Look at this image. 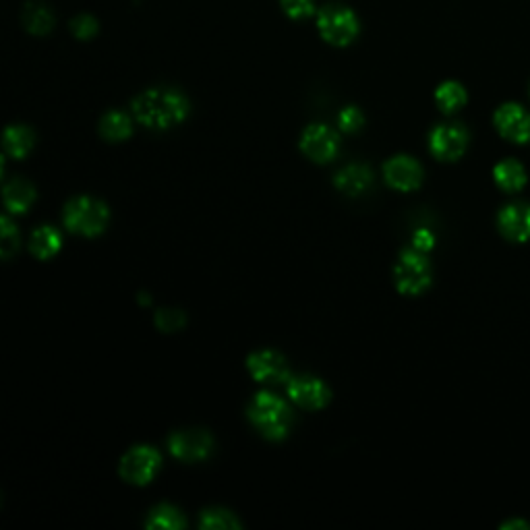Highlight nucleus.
<instances>
[{
  "instance_id": "obj_1",
  "label": "nucleus",
  "mask_w": 530,
  "mask_h": 530,
  "mask_svg": "<svg viewBox=\"0 0 530 530\" xmlns=\"http://www.w3.org/2000/svg\"><path fill=\"white\" fill-rule=\"evenodd\" d=\"M133 114L143 127L164 131L187 119L189 100L168 87H154L133 100Z\"/></svg>"
},
{
  "instance_id": "obj_2",
  "label": "nucleus",
  "mask_w": 530,
  "mask_h": 530,
  "mask_svg": "<svg viewBox=\"0 0 530 530\" xmlns=\"http://www.w3.org/2000/svg\"><path fill=\"white\" fill-rule=\"evenodd\" d=\"M249 421L253 427L272 441L284 439L292 429L290 406L272 392H259L249 406Z\"/></svg>"
},
{
  "instance_id": "obj_3",
  "label": "nucleus",
  "mask_w": 530,
  "mask_h": 530,
  "mask_svg": "<svg viewBox=\"0 0 530 530\" xmlns=\"http://www.w3.org/2000/svg\"><path fill=\"white\" fill-rule=\"evenodd\" d=\"M108 220L110 212L106 203L94 197H77L65 208V226L73 234H83V237H98L106 230Z\"/></svg>"
},
{
  "instance_id": "obj_4",
  "label": "nucleus",
  "mask_w": 530,
  "mask_h": 530,
  "mask_svg": "<svg viewBox=\"0 0 530 530\" xmlns=\"http://www.w3.org/2000/svg\"><path fill=\"white\" fill-rule=\"evenodd\" d=\"M431 263L427 255L419 249H404L398 257V263L394 268V280L396 288L408 297H417V294L425 292L431 286Z\"/></svg>"
},
{
  "instance_id": "obj_5",
  "label": "nucleus",
  "mask_w": 530,
  "mask_h": 530,
  "mask_svg": "<svg viewBox=\"0 0 530 530\" xmlns=\"http://www.w3.org/2000/svg\"><path fill=\"white\" fill-rule=\"evenodd\" d=\"M317 29L321 38L332 46H348L359 36V17L344 5H328L317 13Z\"/></svg>"
},
{
  "instance_id": "obj_6",
  "label": "nucleus",
  "mask_w": 530,
  "mask_h": 530,
  "mask_svg": "<svg viewBox=\"0 0 530 530\" xmlns=\"http://www.w3.org/2000/svg\"><path fill=\"white\" fill-rule=\"evenodd\" d=\"M162 466V456L150 446H137L121 460V477L133 485L152 483Z\"/></svg>"
},
{
  "instance_id": "obj_7",
  "label": "nucleus",
  "mask_w": 530,
  "mask_h": 530,
  "mask_svg": "<svg viewBox=\"0 0 530 530\" xmlns=\"http://www.w3.org/2000/svg\"><path fill=\"white\" fill-rule=\"evenodd\" d=\"M286 394L294 404L307 410H319L332 400V390L326 381L313 375H290L286 381Z\"/></svg>"
},
{
  "instance_id": "obj_8",
  "label": "nucleus",
  "mask_w": 530,
  "mask_h": 530,
  "mask_svg": "<svg viewBox=\"0 0 530 530\" xmlns=\"http://www.w3.org/2000/svg\"><path fill=\"white\" fill-rule=\"evenodd\" d=\"M170 454L185 462L205 460L214 450V437L205 429H189L176 431L168 439Z\"/></svg>"
},
{
  "instance_id": "obj_9",
  "label": "nucleus",
  "mask_w": 530,
  "mask_h": 530,
  "mask_svg": "<svg viewBox=\"0 0 530 530\" xmlns=\"http://www.w3.org/2000/svg\"><path fill=\"white\" fill-rule=\"evenodd\" d=\"M251 377L265 386H280L290 379L288 361L276 350H257L247 359Z\"/></svg>"
},
{
  "instance_id": "obj_10",
  "label": "nucleus",
  "mask_w": 530,
  "mask_h": 530,
  "mask_svg": "<svg viewBox=\"0 0 530 530\" xmlns=\"http://www.w3.org/2000/svg\"><path fill=\"white\" fill-rule=\"evenodd\" d=\"M301 150L317 164L332 162L340 152V137L328 125H311L301 137Z\"/></svg>"
},
{
  "instance_id": "obj_11",
  "label": "nucleus",
  "mask_w": 530,
  "mask_h": 530,
  "mask_svg": "<svg viewBox=\"0 0 530 530\" xmlns=\"http://www.w3.org/2000/svg\"><path fill=\"white\" fill-rule=\"evenodd\" d=\"M466 145H468V133L458 123L437 125L429 137L431 152L441 162L458 160L466 152Z\"/></svg>"
},
{
  "instance_id": "obj_12",
  "label": "nucleus",
  "mask_w": 530,
  "mask_h": 530,
  "mask_svg": "<svg viewBox=\"0 0 530 530\" xmlns=\"http://www.w3.org/2000/svg\"><path fill=\"white\" fill-rule=\"evenodd\" d=\"M495 127L508 141L524 143L530 139V114L520 104H504L495 112Z\"/></svg>"
},
{
  "instance_id": "obj_13",
  "label": "nucleus",
  "mask_w": 530,
  "mask_h": 530,
  "mask_svg": "<svg viewBox=\"0 0 530 530\" xmlns=\"http://www.w3.org/2000/svg\"><path fill=\"white\" fill-rule=\"evenodd\" d=\"M386 183L398 191H415L423 183V168L410 156H396L384 166Z\"/></svg>"
},
{
  "instance_id": "obj_14",
  "label": "nucleus",
  "mask_w": 530,
  "mask_h": 530,
  "mask_svg": "<svg viewBox=\"0 0 530 530\" xmlns=\"http://www.w3.org/2000/svg\"><path fill=\"white\" fill-rule=\"evenodd\" d=\"M497 224L506 239L514 243L528 241L530 239V205L522 201L506 205V208L499 212Z\"/></svg>"
},
{
  "instance_id": "obj_15",
  "label": "nucleus",
  "mask_w": 530,
  "mask_h": 530,
  "mask_svg": "<svg viewBox=\"0 0 530 530\" xmlns=\"http://www.w3.org/2000/svg\"><path fill=\"white\" fill-rule=\"evenodd\" d=\"M373 183V172L363 164H350L334 176V185L346 195H361Z\"/></svg>"
},
{
  "instance_id": "obj_16",
  "label": "nucleus",
  "mask_w": 530,
  "mask_h": 530,
  "mask_svg": "<svg viewBox=\"0 0 530 530\" xmlns=\"http://www.w3.org/2000/svg\"><path fill=\"white\" fill-rule=\"evenodd\" d=\"M5 205H7V210L15 216L19 214H25L29 208H32V203L36 201V189L29 185L27 181L23 179H15L11 181L5 191Z\"/></svg>"
},
{
  "instance_id": "obj_17",
  "label": "nucleus",
  "mask_w": 530,
  "mask_h": 530,
  "mask_svg": "<svg viewBox=\"0 0 530 530\" xmlns=\"http://www.w3.org/2000/svg\"><path fill=\"white\" fill-rule=\"evenodd\" d=\"M34 131L25 125H11L5 129L3 147L11 158H25L34 147Z\"/></svg>"
},
{
  "instance_id": "obj_18",
  "label": "nucleus",
  "mask_w": 530,
  "mask_h": 530,
  "mask_svg": "<svg viewBox=\"0 0 530 530\" xmlns=\"http://www.w3.org/2000/svg\"><path fill=\"white\" fill-rule=\"evenodd\" d=\"M63 247V237L61 232L52 226H40L34 230L32 239H29V249L38 259H50L54 257Z\"/></svg>"
},
{
  "instance_id": "obj_19",
  "label": "nucleus",
  "mask_w": 530,
  "mask_h": 530,
  "mask_svg": "<svg viewBox=\"0 0 530 530\" xmlns=\"http://www.w3.org/2000/svg\"><path fill=\"white\" fill-rule=\"evenodd\" d=\"M493 176H495V183L508 193H516L526 185V170L522 168L518 160H512V158L499 162L493 170Z\"/></svg>"
},
{
  "instance_id": "obj_20",
  "label": "nucleus",
  "mask_w": 530,
  "mask_h": 530,
  "mask_svg": "<svg viewBox=\"0 0 530 530\" xmlns=\"http://www.w3.org/2000/svg\"><path fill=\"white\" fill-rule=\"evenodd\" d=\"M133 133V123L131 116H127L121 110H110L102 116L100 121V135L108 141H123L131 137Z\"/></svg>"
},
{
  "instance_id": "obj_21",
  "label": "nucleus",
  "mask_w": 530,
  "mask_h": 530,
  "mask_svg": "<svg viewBox=\"0 0 530 530\" xmlns=\"http://www.w3.org/2000/svg\"><path fill=\"white\" fill-rule=\"evenodd\" d=\"M23 23L27 27V32H32L36 36H46L54 27V15L42 3H27L23 11Z\"/></svg>"
},
{
  "instance_id": "obj_22",
  "label": "nucleus",
  "mask_w": 530,
  "mask_h": 530,
  "mask_svg": "<svg viewBox=\"0 0 530 530\" xmlns=\"http://www.w3.org/2000/svg\"><path fill=\"white\" fill-rule=\"evenodd\" d=\"M435 102L441 112L446 114L458 112L466 104V90L456 81H446L437 87Z\"/></svg>"
},
{
  "instance_id": "obj_23",
  "label": "nucleus",
  "mask_w": 530,
  "mask_h": 530,
  "mask_svg": "<svg viewBox=\"0 0 530 530\" xmlns=\"http://www.w3.org/2000/svg\"><path fill=\"white\" fill-rule=\"evenodd\" d=\"M185 524L187 522L183 514L168 504L156 506L145 520L147 528H166V530H179V528H185Z\"/></svg>"
},
{
  "instance_id": "obj_24",
  "label": "nucleus",
  "mask_w": 530,
  "mask_h": 530,
  "mask_svg": "<svg viewBox=\"0 0 530 530\" xmlns=\"http://www.w3.org/2000/svg\"><path fill=\"white\" fill-rule=\"evenodd\" d=\"M199 526L205 530H232V528H241L243 524L237 520L232 512L222 510V508H214V510H205Z\"/></svg>"
},
{
  "instance_id": "obj_25",
  "label": "nucleus",
  "mask_w": 530,
  "mask_h": 530,
  "mask_svg": "<svg viewBox=\"0 0 530 530\" xmlns=\"http://www.w3.org/2000/svg\"><path fill=\"white\" fill-rule=\"evenodd\" d=\"M280 7L294 21L315 15V0H280Z\"/></svg>"
},
{
  "instance_id": "obj_26",
  "label": "nucleus",
  "mask_w": 530,
  "mask_h": 530,
  "mask_svg": "<svg viewBox=\"0 0 530 530\" xmlns=\"http://www.w3.org/2000/svg\"><path fill=\"white\" fill-rule=\"evenodd\" d=\"M338 125L344 133H357L365 125V114L357 106H348L340 112L338 116Z\"/></svg>"
},
{
  "instance_id": "obj_27",
  "label": "nucleus",
  "mask_w": 530,
  "mask_h": 530,
  "mask_svg": "<svg viewBox=\"0 0 530 530\" xmlns=\"http://www.w3.org/2000/svg\"><path fill=\"white\" fill-rule=\"evenodd\" d=\"M156 326L162 332H176L185 326V313L179 309H162L156 315Z\"/></svg>"
},
{
  "instance_id": "obj_28",
  "label": "nucleus",
  "mask_w": 530,
  "mask_h": 530,
  "mask_svg": "<svg viewBox=\"0 0 530 530\" xmlns=\"http://www.w3.org/2000/svg\"><path fill=\"white\" fill-rule=\"evenodd\" d=\"M0 237H3V257L9 259L11 253L17 251L19 237H17V226L7 216H3V220H0Z\"/></svg>"
},
{
  "instance_id": "obj_29",
  "label": "nucleus",
  "mask_w": 530,
  "mask_h": 530,
  "mask_svg": "<svg viewBox=\"0 0 530 530\" xmlns=\"http://www.w3.org/2000/svg\"><path fill=\"white\" fill-rule=\"evenodd\" d=\"M71 29L79 40H92L98 34V21L92 15H77L71 21Z\"/></svg>"
},
{
  "instance_id": "obj_30",
  "label": "nucleus",
  "mask_w": 530,
  "mask_h": 530,
  "mask_svg": "<svg viewBox=\"0 0 530 530\" xmlns=\"http://www.w3.org/2000/svg\"><path fill=\"white\" fill-rule=\"evenodd\" d=\"M433 245H435L433 234H431L429 230H425V228L417 230V232H415V237H412V247L419 249V251H423V253H427L429 249H433Z\"/></svg>"
},
{
  "instance_id": "obj_31",
  "label": "nucleus",
  "mask_w": 530,
  "mask_h": 530,
  "mask_svg": "<svg viewBox=\"0 0 530 530\" xmlns=\"http://www.w3.org/2000/svg\"><path fill=\"white\" fill-rule=\"evenodd\" d=\"M504 528H528V524L524 520H514V522H506Z\"/></svg>"
}]
</instances>
